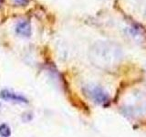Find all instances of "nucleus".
<instances>
[{"mask_svg": "<svg viewBox=\"0 0 146 137\" xmlns=\"http://www.w3.org/2000/svg\"><path fill=\"white\" fill-rule=\"evenodd\" d=\"M90 59L95 67L103 70H114L122 61V50L111 41H99L90 50Z\"/></svg>", "mask_w": 146, "mask_h": 137, "instance_id": "nucleus-1", "label": "nucleus"}, {"mask_svg": "<svg viewBox=\"0 0 146 137\" xmlns=\"http://www.w3.org/2000/svg\"><path fill=\"white\" fill-rule=\"evenodd\" d=\"M13 1L17 6H21V7H25L26 5L29 4V0H13Z\"/></svg>", "mask_w": 146, "mask_h": 137, "instance_id": "nucleus-6", "label": "nucleus"}, {"mask_svg": "<svg viewBox=\"0 0 146 137\" xmlns=\"http://www.w3.org/2000/svg\"><path fill=\"white\" fill-rule=\"evenodd\" d=\"M16 32L17 35L21 37H30L32 33V29H31V24L29 20L27 19H22L17 22L16 25Z\"/></svg>", "mask_w": 146, "mask_h": 137, "instance_id": "nucleus-4", "label": "nucleus"}, {"mask_svg": "<svg viewBox=\"0 0 146 137\" xmlns=\"http://www.w3.org/2000/svg\"><path fill=\"white\" fill-rule=\"evenodd\" d=\"M83 92L90 100L100 106H107L111 102L108 92L99 85L87 84L83 87Z\"/></svg>", "mask_w": 146, "mask_h": 137, "instance_id": "nucleus-2", "label": "nucleus"}, {"mask_svg": "<svg viewBox=\"0 0 146 137\" xmlns=\"http://www.w3.org/2000/svg\"><path fill=\"white\" fill-rule=\"evenodd\" d=\"M2 2H3V0H0V4H1Z\"/></svg>", "mask_w": 146, "mask_h": 137, "instance_id": "nucleus-7", "label": "nucleus"}, {"mask_svg": "<svg viewBox=\"0 0 146 137\" xmlns=\"http://www.w3.org/2000/svg\"><path fill=\"white\" fill-rule=\"evenodd\" d=\"M11 134V130L9 126L6 123H2L1 125H0V135L2 137H8L10 136Z\"/></svg>", "mask_w": 146, "mask_h": 137, "instance_id": "nucleus-5", "label": "nucleus"}, {"mask_svg": "<svg viewBox=\"0 0 146 137\" xmlns=\"http://www.w3.org/2000/svg\"><path fill=\"white\" fill-rule=\"evenodd\" d=\"M1 98L5 100H7V102H17V103H27V100L20 94H17L13 92L11 90H5L1 91L0 93Z\"/></svg>", "mask_w": 146, "mask_h": 137, "instance_id": "nucleus-3", "label": "nucleus"}]
</instances>
